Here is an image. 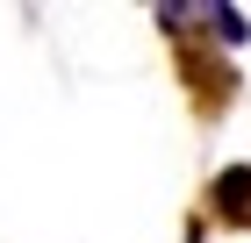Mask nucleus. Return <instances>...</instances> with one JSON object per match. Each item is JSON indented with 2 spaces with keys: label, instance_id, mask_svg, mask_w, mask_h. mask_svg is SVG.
<instances>
[{
  "label": "nucleus",
  "instance_id": "1",
  "mask_svg": "<svg viewBox=\"0 0 251 243\" xmlns=\"http://www.w3.org/2000/svg\"><path fill=\"white\" fill-rule=\"evenodd\" d=\"M215 207L237 215V222H251V165H230L223 179H215Z\"/></svg>",
  "mask_w": 251,
  "mask_h": 243
},
{
  "label": "nucleus",
  "instance_id": "2",
  "mask_svg": "<svg viewBox=\"0 0 251 243\" xmlns=\"http://www.w3.org/2000/svg\"><path fill=\"white\" fill-rule=\"evenodd\" d=\"M208 15H215V29H223V43H244V36H251L244 7H208Z\"/></svg>",
  "mask_w": 251,
  "mask_h": 243
},
{
  "label": "nucleus",
  "instance_id": "3",
  "mask_svg": "<svg viewBox=\"0 0 251 243\" xmlns=\"http://www.w3.org/2000/svg\"><path fill=\"white\" fill-rule=\"evenodd\" d=\"M194 15H208V7H179V0H165V7H158V22H165V29H187Z\"/></svg>",
  "mask_w": 251,
  "mask_h": 243
}]
</instances>
